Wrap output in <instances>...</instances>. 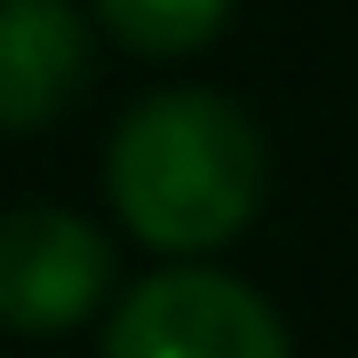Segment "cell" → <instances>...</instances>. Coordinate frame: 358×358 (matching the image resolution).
<instances>
[{
	"label": "cell",
	"mask_w": 358,
	"mask_h": 358,
	"mask_svg": "<svg viewBox=\"0 0 358 358\" xmlns=\"http://www.w3.org/2000/svg\"><path fill=\"white\" fill-rule=\"evenodd\" d=\"M120 223L159 255H215L263 207V136L231 96H143L103 159Z\"/></svg>",
	"instance_id": "1"
},
{
	"label": "cell",
	"mask_w": 358,
	"mask_h": 358,
	"mask_svg": "<svg viewBox=\"0 0 358 358\" xmlns=\"http://www.w3.org/2000/svg\"><path fill=\"white\" fill-rule=\"evenodd\" d=\"M103 358H294V350L279 310L247 279L176 263L120 294L112 327H103Z\"/></svg>",
	"instance_id": "2"
},
{
	"label": "cell",
	"mask_w": 358,
	"mask_h": 358,
	"mask_svg": "<svg viewBox=\"0 0 358 358\" xmlns=\"http://www.w3.org/2000/svg\"><path fill=\"white\" fill-rule=\"evenodd\" d=\"M112 294V239L72 207H8L0 215V327L64 334L88 327Z\"/></svg>",
	"instance_id": "3"
},
{
	"label": "cell",
	"mask_w": 358,
	"mask_h": 358,
	"mask_svg": "<svg viewBox=\"0 0 358 358\" xmlns=\"http://www.w3.org/2000/svg\"><path fill=\"white\" fill-rule=\"evenodd\" d=\"M88 24L64 0H0V128L24 136L88 88Z\"/></svg>",
	"instance_id": "4"
},
{
	"label": "cell",
	"mask_w": 358,
	"mask_h": 358,
	"mask_svg": "<svg viewBox=\"0 0 358 358\" xmlns=\"http://www.w3.org/2000/svg\"><path fill=\"white\" fill-rule=\"evenodd\" d=\"M103 24H112L128 48L143 56H183V48H207L223 32L231 0H96Z\"/></svg>",
	"instance_id": "5"
}]
</instances>
